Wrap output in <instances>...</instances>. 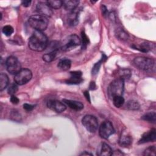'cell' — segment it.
<instances>
[{"label":"cell","mask_w":156,"mask_h":156,"mask_svg":"<svg viewBox=\"0 0 156 156\" xmlns=\"http://www.w3.org/2000/svg\"><path fill=\"white\" fill-rule=\"evenodd\" d=\"M18 90V84L16 83H13L10 84L7 87V93L9 94L14 95Z\"/></svg>","instance_id":"30"},{"label":"cell","mask_w":156,"mask_h":156,"mask_svg":"<svg viewBox=\"0 0 156 156\" xmlns=\"http://www.w3.org/2000/svg\"><path fill=\"white\" fill-rule=\"evenodd\" d=\"M19 101H20L19 99H18L16 96H15V94H14V95H11V97H10V102H11L13 104H15V105L18 104V102H19Z\"/></svg>","instance_id":"36"},{"label":"cell","mask_w":156,"mask_h":156,"mask_svg":"<svg viewBox=\"0 0 156 156\" xmlns=\"http://www.w3.org/2000/svg\"><path fill=\"white\" fill-rule=\"evenodd\" d=\"M30 4H31V1L26 0V1H23L21 2V4L23 5V6H24L25 7H29L30 5Z\"/></svg>","instance_id":"37"},{"label":"cell","mask_w":156,"mask_h":156,"mask_svg":"<svg viewBox=\"0 0 156 156\" xmlns=\"http://www.w3.org/2000/svg\"><path fill=\"white\" fill-rule=\"evenodd\" d=\"M63 102L66 104L69 108L73 109L76 111L81 110L83 108V105L82 103L79 101H74V100H69V99H63Z\"/></svg>","instance_id":"14"},{"label":"cell","mask_w":156,"mask_h":156,"mask_svg":"<svg viewBox=\"0 0 156 156\" xmlns=\"http://www.w3.org/2000/svg\"><path fill=\"white\" fill-rule=\"evenodd\" d=\"M156 138V132L155 129H152L144 133L143 134L141 138L138 141L139 144H143L148 142H151L155 141Z\"/></svg>","instance_id":"12"},{"label":"cell","mask_w":156,"mask_h":156,"mask_svg":"<svg viewBox=\"0 0 156 156\" xmlns=\"http://www.w3.org/2000/svg\"><path fill=\"white\" fill-rule=\"evenodd\" d=\"M135 65L140 69L150 71L154 67V60L152 58L146 57H136L133 60Z\"/></svg>","instance_id":"4"},{"label":"cell","mask_w":156,"mask_h":156,"mask_svg":"<svg viewBox=\"0 0 156 156\" xmlns=\"http://www.w3.org/2000/svg\"><path fill=\"white\" fill-rule=\"evenodd\" d=\"M80 155H93L91 154H90V153H89V152H86V151H84L83 152H82V154H80Z\"/></svg>","instance_id":"43"},{"label":"cell","mask_w":156,"mask_h":156,"mask_svg":"<svg viewBox=\"0 0 156 156\" xmlns=\"http://www.w3.org/2000/svg\"><path fill=\"white\" fill-rule=\"evenodd\" d=\"M101 11H102V15L104 16L107 15V7L104 5H101Z\"/></svg>","instance_id":"38"},{"label":"cell","mask_w":156,"mask_h":156,"mask_svg":"<svg viewBox=\"0 0 156 156\" xmlns=\"http://www.w3.org/2000/svg\"><path fill=\"white\" fill-rule=\"evenodd\" d=\"M80 44L81 40L79 37L76 34H72L68 36L61 45V50L64 52L68 51Z\"/></svg>","instance_id":"5"},{"label":"cell","mask_w":156,"mask_h":156,"mask_svg":"<svg viewBox=\"0 0 156 156\" xmlns=\"http://www.w3.org/2000/svg\"><path fill=\"white\" fill-rule=\"evenodd\" d=\"M83 94L85 96V97L86 98L87 100L90 103V94H89V93L88 91H85L84 93H83Z\"/></svg>","instance_id":"41"},{"label":"cell","mask_w":156,"mask_h":156,"mask_svg":"<svg viewBox=\"0 0 156 156\" xmlns=\"http://www.w3.org/2000/svg\"><path fill=\"white\" fill-rule=\"evenodd\" d=\"M115 34L116 37L121 40H127L129 38L128 34L122 28L116 29Z\"/></svg>","instance_id":"20"},{"label":"cell","mask_w":156,"mask_h":156,"mask_svg":"<svg viewBox=\"0 0 156 156\" xmlns=\"http://www.w3.org/2000/svg\"><path fill=\"white\" fill-rule=\"evenodd\" d=\"M9 84V77L7 74L1 73L0 74V90H4Z\"/></svg>","instance_id":"22"},{"label":"cell","mask_w":156,"mask_h":156,"mask_svg":"<svg viewBox=\"0 0 156 156\" xmlns=\"http://www.w3.org/2000/svg\"><path fill=\"white\" fill-rule=\"evenodd\" d=\"M71 65V60H69V59L65 58V59L60 60L58 62L57 66L60 69H62L63 71H67V70H68L70 68Z\"/></svg>","instance_id":"19"},{"label":"cell","mask_w":156,"mask_h":156,"mask_svg":"<svg viewBox=\"0 0 156 156\" xmlns=\"http://www.w3.org/2000/svg\"><path fill=\"white\" fill-rule=\"evenodd\" d=\"M81 37H82V40H81V44H82V48L85 49L89 43V39L88 37L87 36L86 34L84 31H82L81 33Z\"/></svg>","instance_id":"31"},{"label":"cell","mask_w":156,"mask_h":156,"mask_svg":"<svg viewBox=\"0 0 156 156\" xmlns=\"http://www.w3.org/2000/svg\"><path fill=\"white\" fill-rule=\"evenodd\" d=\"M124 80L118 78L112 81L107 88L108 96L110 98H113L116 96H122L124 91Z\"/></svg>","instance_id":"3"},{"label":"cell","mask_w":156,"mask_h":156,"mask_svg":"<svg viewBox=\"0 0 156 156\" xmlns=\"http://www.w3.org/2000/svg\"><path fill=\"white\" fill-rule=\"evenodd\" d=\"M71 77H82V72L80 71H74L70 72Z\"/></svg>","instance_id":"34"},{"label":"cell","mask_w":156,"mask_h":156,"mask_svg":"<svg viewBox=\"0 0 156 156\" xmlns=\"http://www.w3.org/2000/svg\"><path fill=\"white\" fill-rule=\"evenodd\" d=\"M47 107L49 109H51L57 113L63 112L66 110V107L64 103H63L59 101L53 100V99L49 100L47 102Z\"/></svg>","instance_id":"10"},{"label":"cell","mask_w":156,"mask_h":156,"mask_svg":"<svg viewBox=\"0 0 156 156\" xmlns=\"http://www.w3.org/2000/svg\"><path fill=\"white\" fill-rule=\"evenodd\" d=\"M66 83L67 84L70 85H77L83 82V79L82 77H70L68 79L66 80Z\"/></svg>","instance_id":"28"},{"label":"cell","mask_w":156,"mask_h":156,"mask_svg":"<svg viewBox=\"0 0 156 156\" xmlns=\"http://www.w3.org/2000/svg\"><path fill=\"white\" fill-rule=\"evenodd\" d=\"M37 11L40 15L46 17H51L53 15L52 9L47 4L46 2H40L37 5Z\"/></svg>","instance_id":"11"},{"label":"cell","mask_w":156,"mask_h":156,"mask_svg":"<svg viewBox=\"0 0 156 156\" xmlns=\"http://www.w3.org/2000/svg\"><path fill=\"white\" fill-rule=\"evenodd\" d=\"M155 154H156V147L155 146L148 147L144 150L143 152V155L145 156H155Z\"/></svg>","instance_id":"29"},{"label":"cell","mask_w":156,"mask_h":156,"mask_svg":"<svg viewBox=\"0 0 156 156\" xmlns=\"http://www.w3.org/2000/svg\"><path fill=\"white\" fill-rule=\"evenodd\" d=\"M12 118H14V119L15 120H17V119L16 118H18V119H20V115H19V113L17 112H13V113H12Z\"/></svg>","instance_id":"39"},{"label":"cell","mask_w":156,"mask_h":156,"mask_svg":"<svg viewBox=\"0 0 156 156\" xmlns=\"http://www.w3.org/2000/svg\"><path fill=\"white\" fill-rule=\"evenodd\" d=\"M141 119L148 121L149 122L155 123V119H156V114L155 112H148L147 113H145L144 115L141 116Z\"/></svg>","instance_id":"23"},{"label":"cell","mask_w":156,"mask_h":156,"mask_svg":"<svg viewBox=\"0 0 156 156\" xmlns=\"http://www.w3.org/2000/svg\"><path fill=\"white\" fill-rule=\"evenodd\" d=\"M126 107L129 110H136L139 109L140 108V104H138V102L133 101V100H130L129 101L127 104H126Z\"/></svg>","instance_id":"26"},{"label":"cell","mask_w":156,"mask_h":156,"mask_svg":"<svg viewBox=\"0 0 156 156\" xmlns=\"http://www.w3.org/2000/svg\"><path fill=\"white\" fill-rule=\"evenodd\" d=\"M89 88H90V90H95L96 88V85L95 83L94 82H91L90 83Z\"/></svg>","instance_id":"40"},{"label":"cell","mask_w":156,"mask_h":156,"mask_svg":"<svg viewBox=\"0 0 156 156\" xmlns=\"http://www.w3.org/2000/svg\"><path fill=\"white\" fill-rule=\"evenodd\" d=\"M109 17L112 21H115V15L113 13V12H111L109 13Z\"/></svg>","instance_id":"42"},{"label":"cell","mask_w":156,"mask_h":156,"mask_svg":"<svg viewBox=\"0 0 156 156\" xmlns=\"http://www.w3.org/2000/svg\"><path fill=\"white\" fill-rule=\"evenodd\" d=\"M2 31V33L5 35L9 37L13 33L14 30H13V28L11 26L7 25V26H5L3 27Z\"/></svg>","instance_id":"32"},{"label":"cell","mask_w":156,"mask_h":156,"mask_svg":"<svg viewBox=\"0 0 156 156\" xmlns=\"http://www.w3.org/2000/svg\"><path fill=\"white\" fill-rule=\"evenodd\" d=\"M5 66L7 71L12 74L15 75L21 69L20 61L14 56H10L6 59Z\"/></svg>","instance_id":"8"},{"label":"cell","mask_w":156,"mask_h":156,"mask_svg":"<svg viewBox=\"0 0 156 156\" xmlns=\"http://www.w3.org/2000/svg\"><path fill=\"white\" fill-rule=\"evenodd\" d=\"M32 77V73L31 71L27 68H23L15 75L14 80L18 85H23L29 82Z\"/></svg>","instance_id":"6"},{"label":"cell","mask_w":156,"mask_h":156,"mask_svg":"<svg viewBox=\"0 0 156 156\" xmlns=\"http://www.w3.org/2000/svg\"><path fill=\"white\" fill-rule=\"evenodd\" d=\"M135 49H138L143 52H147L151 50V46L149 43H143L139 46L138 48H135Z\"/></svg>","instance_id":"33"},{"label":"cell","mask_w":156,"mask_h":156,"mask_svg":"<svg viewBox=\"0 0 156 156\" xmlns=\"http://www.w3.org/2000/svg\"><path fill=\"white\" fill-rule=\"evenodd\" d=\"M34 107H35V105H31V104H23V108L27 112L32 111L34 108Z\"/></svg>","instance_id":"35"},{"label":"cell","mask_w":156,"mask_h":156,"mask_svg":"<svg viewBox=\"0 0 156 156\" xmlns=\"http://www.w3.org/2000/svg\"><path fill=\"white\" fill-rule=\"evenodd\" d=\"M112 100H113V105L117 108H119L122 107L124 104V99L122 97V96H114L112 98Z\"/></svg>","instance_id":"25"},{"label":"cell","mask_w":156,"mask_h":156,"mask_svg":"<svg viewBox=\"0 0 156 156\" xmlns=\"http://www.w3.org/2000/svg\"><path fill=\"white\" fill-rule=\"evenodd\" d=\"M30 26L35 29V30H44L48 26V20L47 17L40 14L34 15L29 19Z\"/></svg>","instance_id":"2"},{"label":"cell","mask_w":156,"mask_h":156,"mask_svg":"<svg viewBox=\"0 0 156 156\" xmlns=\"http://www.w3.org/2000/svg\"><path fill=\"white\" fill-rule=\"evenodd\" d=\"M79 4V1L77 0H66L63 1V5L66 10H74Z\"/></svg>","instance_id":"16"},{"label":"cell","mask_w":156,"mask_h":156,"mask_svg":"<svg viewBox=\"0 0 156 156\" xmlns=\"http://www.w3.org/2000/svg\"><path fill=\"white\" fill-rule=\"evenodd\" d=\"M29 47L35 51H43L48 46V38L41 31L35 30L29 40Z\"/></svg>","instance_id":"1"},{"label":"cell","mask_w":156,"mask_h":156,"mask_svg":"<svg viewBox=\"0 0 156 156\" xmlns=\"http://www.w3.org/2000/svg\"><path fill=\"white\" fill-rule=\"evenodd\" d=\"M132 143V138L130 135L127 134H122L119 140V144L122 147H128L131 145Z\"/></svg>","instance_id":"17"},{"label":"cell","mask_w":156,"mask_h":156,"mask_svg":"<svg viewBox=\"0 0 156 156\" xmlns=\"http://www.w3.org/2000/svg\"><path fill=\"white\" fill-rule=\"evenodd\" d=\"M107 59V56H106L104 54H103L102 55V57H101V60H100L98 62L96 63L94 65V66H93V68H92V71H91V73H92V74H93V75H95V74H96L98 73V71H99V69H100V67H101L102 63L103 62H104Z\"/></svg>","instance_id":"21"},{"label":"cell","mask_w":156,"mask_h":156,"mask_svg":"<svg viewBox=\"0 0 156 156\" xmlns=\"http://www.w3.org/2000/svg\"><path fill=\"white\" fill-rule=\"evenodd\" d=\"M119 78L124 80L125 79H127L130 78V75H131L130 71L127 69H121L119 71Z\"/></svg>","instance_id":"27"},{"label":"cell","mask_w":156,"mask_h":156,"mask_svg":"<svg viewBox=\"0 0 156 156\" xmlns=\"http://www.w3.org/2000/svg\"><path fill=\"white\" fill-rule=\"evenodd\" d=\"M114 132L115 129L113 124L109 121H104L99 127V135L104 139H108L110 136L114 133Z\"/></svg>","instance_id":"9"},{"label":"cell","mask_w":156,"mask_h":156,"mask_svg":"<svg viewBox=\"0 0 156 156\" xmlns=\"http://www.w3.org/2000/svg\"><path fill=\"white\" fill-rule=\"evenodd\" d=\"M75 10L70 13L68 18V23L69 25L71 26H76L78 23V13L77 11H76Z\"/></svg>","instance_id":"18"},{"label":"cell","mask_w":156,"mask_h":156,"mask_svg":"<svg viewBox=\"0 0 156 156\" xmlns=\"http://www.w3.org/2000/svg\"><path fill=\"white\" fill-rule=\"evenodd\" d=\"M82 122L85 128L90 132H95L98 127V121L97 118L91 115H85L82 119Z\"/></svg>","instance_id":"7"},{"label":"cell","mask_w":156,"mask_h":156,"mask_svg":"<svg viewBox=\"0 0 156 156\" xmlns=\"http://www.w3.org/2000/svg\"><path fill=\"white\" fill-rule=\"evenodd\" d=\"M46 3L51 9H60L63 5V1L60 0H48Z\"/></svg>","instance_id":"24"},{"label":"cell","mask_w":156,"mask_h":156,"mask_svg":"<svg viewBox=\"0 0 156 156\" xmlns=\"http://www.w3.org/2000/svg\"><path fill=\"white\" fill-rule=\"evenodd\" d=\"M113 151L110 146L105 143H102L98 146L96 154L99 156H110L112 155Z\"/></svg>","instance_id":"13"},{"label":"cell","mask_w":156,"mask_h":156,"mask_svg":"<svg viewBox=\"0 0 156 156\" xmlns=\"http://www.w3.org/2000/svg\"><path fill=\"white\" fill-rule=\"evenodd\" d=\"M62 51L61 50V49H57L54 51H51V52H49L48 53L44 54L43 55V60L46 62H51L52 61H53L54 60H55L59 55V54H60V52Z\"/></svg>","instance_id":"15"}]
</instances>
